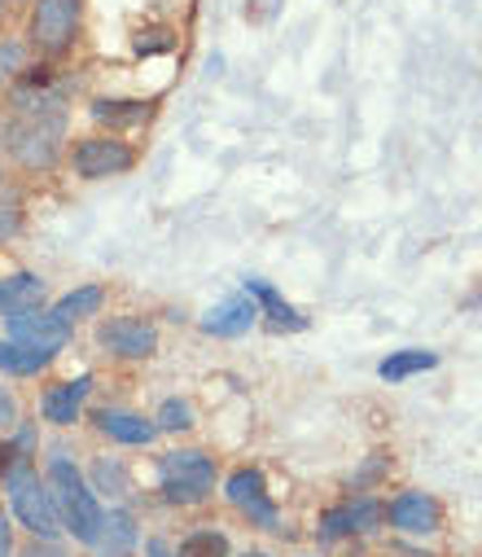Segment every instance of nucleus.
Returning a JSON list of instances; mask_svg holds the SVG:
<instances>
[{
    "label": "nucleus",
    "instance_id": "obj_20",
    "mask_svg": "<svg viewBox=\"0 0 482 557\" xmlns=\"http://www.w3.org/2000/svg\"><path fill=\"white\" fill-rule=\"evenodd\" d=\"M176 557H228V540H224V531H194L176 548Z\"/></svg>",
    "mask_w": 482,
    "mask_h": 557
},
{
    "label": "nucleus",
    "instance_id": "obj_17",
    "mask_svg": "<svg viewBox=\"0 0 482 557\" xmlns=\"http://www.w3.org/2000/svg\"><path fill=\"white\" fill-rule=\"evenodd\" d=\"M97 548L101 557H127L136 548V518L127 509H110L101 518V531H97Z\"/></svg>",
    "mask_w": 482,
    "mask_h": 557
},
{
    "label": "nucleus",
    "instance_id": "obj_6",
    "mask_svg": "<svg viewBox=\"0 0 482 557\" xmlns=\"http://www.w3.org/2000/svg\"><path fill=\"white\" fill-rule=\"evenodd\" d=\"M97 343L110 351V356H123V360H145L158 351V330L140 317H110L97 325Z\"/></svg>",
    "mask_w": 482,
    "mask_h": 557
},
{
    "label": "nucleus",
    "instance_id": "obj_29",
    "mask_svg": "<svg viewBox=\"0 0 482 557\" xmlns=\"http://www.w3.org/2000/svg\"><path fill=\"white\" fill-rule=\"evenodd\" d=\"M246 557H263V553H246Z\"/></svg>",
    "mask_w": 482,
    "mask_h": 557
},
{
    "label": "nucleus",
    "instance_id": "obj_7",
    "mask_svg": "<svg viewBox=\"0 0 482 557\" xmlns=\"http://www.w3.org/2000/svg\"><path fill=\"white\" fill-rule=\"evenodd\" d=\"M224 496H228V505H237L250 522H259V527H276V505H272L268 483H263L259 470H237V474H228Z\"/></svg>",
    "mask_w": 482,
    "mask_h": 557
},
{
    "label": "nucleus",
    "instance_id": "obj_19",
    "mask_svg": "<svg viewBox=\"0 0 482 557\" xmlns=\"http://www.w3.org/2000/svg\"><path fill=\"white\" fill-rule=\"evenodd\" d=\"M101 304H106V290L101 286H84V290H71L53 312L62 317V321H79V317H92V312H101Z\"/></svg>",
    "mask_w": 482,
    "mask_h": 557
},
{
    "label": "nucleus",
    "instance_id": "obj_15",
    "mask_svg": "<svg viewBox=\"0 0 482 557\" xmlns=\"http://www.w3.org/2000/svg\"><path fill=\"white\" fill-rule=\"evenodd\" d=\"M246 295L255 299V308H259V317H268L276 330H307V317L298 312V308H289L268 282H259V276H246Z\"/></svg>",
    "mask_w": 482,
    "mask_h": 557
},
{
    "label": "nucleus",
    "instance_id": "obj_1",
    "mask_svg": "<svg viewBox=\"0 0 482 557\" xmlns=\"http://www.w3.org/2000/svg\"><path fill=\"white\" fill-rule=\"evenodd\" d=\"M45 487H49V496H53V509H58L62 527H71L75 540L97 544V531H101L106 509L97 505V496H92V487L84 483V474H79L66 457H53V466H49V474H45Z\"/></svg>",
    "mask_w": 482,
    "mask_h": 557
},
{
    "label": "nucleus",
    "instance_id": "obj_22",
    "mask_svg": "<svg viewBox=\"0 0 482 557\" xmlns=\"http://www.w3.org/2000/svg\"><path fill=\"white\" fill-rule=\"evenodd\" d=\"M153 426H158V431H189V426H194V408H189L185 399H168L163 408H158Z\"/></svg>",
    "mask_w": 482,
    "mask_h": 557
},
{
    "label": "nucleus",
    "instance_id": "obj_8",
    "mask_svg": "<svg viewBox=\"0 0 482 557\" xmlns=\"http://www.w3.org/2000/svg\"><path fill=\"white\" fill-rule=\"evenodd\" d=\"M10 338L58 356L71 343V321H62L58 312H23V317H10Z\"/></svg>",
    "mask_w": 482,
    "mask_h": 557
},
{
    "label": "nucleus",
    "instance_id": "obj_9",
    "mask_svg": "<svg viewBox=\"0 0 482 557\" xmlns=\"http://www.w3.org/2000/svg\"><path fill=\"white\" fill-rule=\"evenodd\" d=\"M391 522L404 531V535H434L438 522H443V509L434 496L425 492H399L391 500Z\"/></svg>",
    "mask_w": 482,
    "mask_h": 557
},
{
    "label": "nucleus",
    "instance_id": "obj_4",
    "mask_svg": "<svg viewBox=\"0 0 482 557\" xmlns=\"http://www.w3.org/2000/svg\"><path fill=\"white\" fill-rule=\"evenodd\" d=\"M79 14H84V0H36V14H32V40H36V49L66 53L75 45Z\"/></svg>",
    "mask_w": 482,
    "mask_h": 557
},
{
    "label": "nucleus",
    "instance_id": "obj_24",
    "mask_svg": "<svg viewBox=\"0 0 482 557\" xmlns=\"http://www.w3.org/2000/svg\"><path fill=\"white\" fill-rule=\"evenodd\" d=\"M18 62H23V49H18V45H0V79H5Z\"/></svg>",
    "mask_w": 482,
    "mask_h": 557
},
{
    "label": "nucleus",
    "instance_id": "obj_2",
    "mask_svg": "<svg viewBox=\"0 0 482 557\" xmlns=\"http://www.w3.org/2000/svg\"><path fill=\"white\" fill-rule=\"evenodd\" d=\"M0 474H5V492H10V505H14L18 522H23L32 535L53 540V535L62 531V518H58V509H53L49 487H45V483H40V474L32 470V461H27V457H18L14 466H5Z\"/></svg>",
    "mask_w": 482,
    "mask_h": 557
},
{
    "label": "nucleus",
    "instance_id": "obj_3",
    "mask_svg": "<svg viewBox=\"0 0 482 557\" xmlns=\"http://www.w3.org/2000/svg\"><path fill=\"white\" fill-rule=\"evenodd\" d=\"M215 492V461L198 448L163 457V496L172 505H198Z\"/></svg>",
    "mask_w": 482,
    "mask_h": 557
},
{
    "label": "nucleus",
    "instance_id": "obj_13",
    "mask_svg": "<svg viewBox=\"0 0 482 557\" xmlns=\"http://www.w3.org/2000/svg\"><path fill=\"white\" fill-rule=\"evenodd\" d=\"M382 505L378 500H356V505H343V509H330L320 518V535L325 540H338V535H360V531H373L382 522Z\"/></svg>",
    "mask_w": 482,
    "mask_h": 557
},
{
    "label": "nucleus",
    "instance_id": "obj_25",
    "mask_svg": "<svg viewBox=\"0 0 482 557\" xmlns=\"http://www.w3.org/2000/svg\"><path fill=\"white\" fill-rule=\"evenodd\" d=\"M18 224H23V220H18V211H14V207H0V242L14 237V233H18Z\"/></svg>",
    "mask_w": 482,
    "mask_h": 557
},
{
    "label": "nucleus",
    "instance_id": "obj_27",
    "mask_svg": "<svg viewBox=\"0 0 482 557\" xmlns=\"http://www.w3.org/2000/svg\"><path fill=\"white\" fill-rule=\"evenodd\" d=\"M23 557H66V553H62L58 544H49V548H40V544H36V548H27Z\"/></svg>",
    "mask_w": 482,
    "mask_h": 557
},
{
    "label": "nucleus",
    "instance_id": "obj_21",
    "mask_svg": "<svg viewBox=\"0 0 482 557\" xmlns=\"http://www.w3.org/2000/svg\"><path fill=\"white\" fill-rule=\"evenodd\" d=\"M92 114L101 119V123H140L145 114H149V106L145 101H92Z\"/></svg>",
    "mask_w": 482,
    "mask_h": 557
},
{
    "label": "nucleus",
    "instance_id": "obj_16",
    "mask_svg": "<svg viewBox=\"0 0 482 557\" xmlns=\"http://www.w3.org/2000/svg\"><path fill=\"white\" fill-rule=\"evenodd\" d=\"M430 369H438V351L404 347V351H391V356L378 364V377L391 382V386H399V382H408V377H417V373H430Z\"/></svg>",
    "mask_w": 482,
    "mask_h": 557
},
{
    "label": "nucleus",
    "instance_id": "obj_11",
    "mask_svg": "<svg viewBox=\"0 0 482 557\" xmlns=\"http://www.w3.org/2000/svg\"><path fill=\"white\" fill-rule=\"evenodd\" d=\"M255 317H259L255 299H250V295H233V299H224L220 308H211V312L202 317V330L215 334V338H242V334H250Z\"/></svg>",
    "mask_w": 482,
    "mask_h": 557
},
{
    "label": "nucleus",
    "instance_id": "obj_23",
    "mask_svg": "<svg viewBox=\"0 0 482 557\" xmlns=\"http://www.w3.org/2000/svg\"><path fill=\"white\" fill-rule=\"evenodd\" d=\"M14 422H18V404H14V395H10L5 386H0V426L10 431Z\"/></svg>",
    "mask_w": 482,
    "mask_h": 557
},
{
    "label": "nucleus",
    "instance_id": "obj_18",
    "mask_svg": "<svg viewBox=\"0 0 482 557\" xmlns=\"http://www.w3.org/2000/svg\"><path fill=\"white\" fill-rule=\"evenodd\" d=\"M45 364H53V351L27 347V343H18V338H0V373L32 377V373H40Z\"/></svg>",
    "mask_w": 482,
    "mask_h": 557
},
{
    "label": "nucleus",
    "instance_id": "obj_28",
    "mask_svg": "<svg viewBox=\"0 0 482 557\" xmlns=\"http://www.w3.org/2000/svg\"><path fill=\"white\" fill-rule=\"evenodd\" d=\"M149 557H172V553H168V544H163V540H153V544H149Z\"/></svg>",
    "mask_w": 482,
    "mask_h": 557
},
{
    "label": "nucleus",
    "instance_id": "obj_5",
    "mask_svg": "<svg viewBox=\"0 0 482 557\" xmlns=\"http://www.w3.org/2000/svg\"><path fill=\"white\" fill-rule=\"evenodd\" d=\"M71 163H75V176L84 181H106V176H123L132 172L136 154L114 141V136H84V141L71 150Z\"/></svg>",
    "mask_w": 482,
    "mask_h": 557
},
{
    "label": "nucleus",
    "instance_id": "obj_26",
    "mask_svg": "<svg viewBox=\"0 0 482 557\" xmlns=\"http://www.w3.org/2000/svg\"><path fill=\"white\" fill-rule=\"evenodd\" d=\"M10 553H14V527L0 518V557H10Z\"/></svg>",
    "mask_w": 482,
    "mask_h": 557
},
{
    "label": "nucleus",
    "instance_id": "obj_10",
    "mask_svg": "<svg viewBox=\"0 0 482 557\" xmlns=\"http://www.w3.org/2000/svg\"><path fill=\"white\" fill-rule=\"evenodd\" d=\"M88 395H92V377H88V373H84V377H71V382L49 386V391H45V399H40L45 422H53V426H75Z\"/></svg>",
    "mask_w": 482,
    "mask_h": 557
},
{
    "label": "nucleus",
    "instance_id": "obj_14",
    "mask_svg": "<svg viewBox=\"0 0 482 557\" xmlns=\"http://www.w3.org/2000/svg\"><path fill=\"white\" fill-rule=\"evenodd\" d=\"M97 426H101L114 444H127V448H145V444H153V435H158L153 422H145L140 412H127V408H101V412H97Z\"/></svg>",
    "mask_w": 482,
    "mask_h": 557
},
{
    "label": "nucleus",
    "instance_id": "obj_12",
    "mask_svg": "<svg viewBox=\"0 0 482 557\" xmlns=\"http://www.w3.org/2000/svg\"><path fill=\"white\" fill-rule=\"evenodd\" d=\"M45 282L36 272H14L0 282V317H23V312H40L45 308Z\"/></svg>",
    "mask_w": 482,
    "mask_h": 557
}]
</instances>
